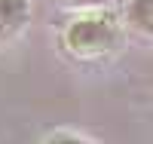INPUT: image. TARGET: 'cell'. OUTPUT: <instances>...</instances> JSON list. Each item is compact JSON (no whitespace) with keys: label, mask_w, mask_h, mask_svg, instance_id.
Segmentation results:
<instances>
[{"label":"cell","mask_w":153,"mask_h":144,"mask_svg":"<svg viewBox=\"0 0 153 144\" xmlns=\"http://www.w3.org/2000/svg\"><path fill=\"white\" fill-rule=\"evenodd\" d=\"M123 37H126L123 16L101 6L71 16L68 25L61 28V46L76 61H101L123 46Z\"/></svg>","instance_id":"cell-1"},{"label":"cell","mask_w":153,"mask_h":144,"mask_svg":"<svg viewBox=\"0 0 153 144\" xmlns=\"http://www.w3.org/2000/svg\"><path fill=\"white\" fill-rule=\"evenodd\" d=\"M123 25L153 43V0H129L123 9Z\"/></svg>","instance_id":"cell-3"},{"label":"cell","mask_w":153,"mask_h":144,"mask_svg":"<svg viewBox=\"0 0 153 144\" xmlns=\"http://www.w3.org/2000/svg\"><path fill=\"white\" fill-rule=\"evenodd\" d=\"M31 22V0H0V46L12 43Z\"/></svg>","instance_id":"cell-2"},{"label":"cell","mask_w":153,"mask_h":144,"mask_svg":"<svg viewBox=\"0 0 153 144\" xmlns=\"http://www.w3.org/2000/svg\"><path fill=\"white\" fill-rule=\"evenodd\" d=\"M43 144H95V141H89L83 135H74V132H55V135H49Z\"/></svg>","instance_id":"cell-4"},{"label":"cell","mask_w":153,"mask_h":144,"mask_svg":"<svg viewBox=\"0 0 153 144\" xmlns=\"http://www.w3.org/2000/svg\"><path fill=\"white\" fill-rule=\"evenodd\" d=\"M58 3H65V6H74L76 12H83V9H101L107 3V0H58Z\"/></svg>","instance_id":"cell-5"}]
</instances>
